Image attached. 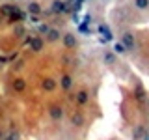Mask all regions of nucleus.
Returning <instances> with one entry per match:
<instances>
[{
	"label": "nucleus",
	"mask_w": 149,
	"mask_h": 140,
	"mask_svg": "<svg viewBox=\"0 0 149 140\" xmlns=\"http://www.w3.org/2000/svg\"><path fill=\"white\" fill-rule=\"evenodd\" d=\"M47 114H49V118L52 121L60 123V121L65 118V108H63V105L60 101H52V103L47 105Z\"/></svg>",
	"instance_id": "1"
},
{
	"label": "nucleus",
	"mask_w": 149,
	"mask_h": 140,
	"mask_svg": "<svg viewBox=\"0 0 149 140\" xmlns=\"http://www.w3.org/2000/svg\"><path fill=\"white\" fill-rule=\"evenodd\" d=\"M121 45L127 49V52L129 54H132V52H136V34H134L132 30H123L121 32Z\"/></svg>",
	"instance_id": "2"
},
{
	"label": "nucleus",
	"mask_w": 149,
	"mask_h": 140,
	"mask_svg": "<svg viewBox=\"0 0 149 140\" xmlns=\"http://www.w3.org/2000/svg\"><path fill=\"white\" fill-rule=\"evenodd\" d=\"M62 43L65 50L73 52V50L78 49V36L74 32H62Z\"/></svg>",
	"instance_id": "3"
},
{
	"label": "nucleus",
	"mask_w": 149,
	"mask_h": 140,
	"mask_svg": "<svg viewBox=\"0 0 149 140\" xmlns=\"http://www.w3.org/2000/svg\"><path fill=\"white\" fill-rule=\"evenodd\" d=\"M74 103H77L78 106H86V105H90V101H91V92H90V88H86V86H80L77 92H74Z\"/></svg>",
	"instance_id": "4"
},
{
	"label": "nucleus",
	"mask_w": 149,
	"mask_h": 140,
	"mask_svg": "<svg viewBox=\"0 0 149 140\" xmlns=\"http://www.w3.org/2000/svg\"><path fill=\"white\" fill-rule=\"evenodd\" d=\"M58 86H60V90L62 92H71L73 90V86H74V77L71 73H67V71H63L62 75H60V78H58Z\"/></svg>",
	"instance_id": "5"
},
{
	"label": "nucleus",
	"mask_w": 149,
	"mask_h": 140,
	"mask_svg": "<svg viewBox=\"0 0 149 140\" xmlns=\"http://www.w3.org/2000/svg\"><path fill=\"white\" fill-rule=\"evenodd\" d=\"M69 123H71L73 127H77V129H82L84 125H86V114H84L80 108L73 110L71 114H69Z\"/></svg>",
	"instance_id": "6"
},
{
	"label": "nucleus",
	"mask_w": 149,
	"mask_h": 140,
	"mask_svg": "<svg viewBox=\"0 0 149 140\" xmlns=\"http://www.w3.org/2000/svg\"><path fill=\"white\" fill-rule=\"evenodd\" d=\"M39 86H41V90H43L45 93H54L56 90H58V80H56L54 77H50V75H47V77L41 78Z\"/></svg>",
	"instance_id": "7"
},
{
	"label": "nucleus",
	"mask_w": 149,
	"mask_h": 140,
	"mask_svg": "<svg viewBox=\"0 0 149 140\" xmlns=\"http://www.w3.org/2000/svg\"><path fill=\"white\" fill-rule=\"evenodd\" d=\"M26 88H28V82H26V78H24V77L17 75V77H13V78H11V90L15 92V93H24V92H26Z\"/></svg>",
	"instance_id": "8"
},
{
	"label": "nucleus",
	"mask_w": 149,
	"mask_h": 140,
	"mask_svg": "<svg viewBox=\"0 0 149 140\" xmlns=\"http://www.w3.org/2000/svg\"><path fill=\"white\" fill-rule=\"evenodd\" d=\"M28 45H30V50L36 54H39L41 50L45 49V39L41 36H32L30 39H28Z\"/></svg>",
	"instance_id": "9"
},
{
	"label": "nucleus",
	"mask_w": 149,
	"mask_h": 140,
	"mask_svg": "<svg viewBox=\"0 0 149 140\" xmlns=\"http://www.w3.org/2000/svg\"><path fill=\"white\" fill-rule=\"evenodd\" d=\"M26 11H28V15L39 17L41 13H43V6H41L39 0H28L26 2Z\"/></svg>",
	"instance_id": "10"
},
{
	"label": "nucleus",
	"mask_w": 149,
	"mask_h": 140,
	"mask_svg": "<svg viewBox=\"0 0 149 140\" xmlns=\"http://www.w3.org/2000/svg\"><path fill=\"white\" fill-rule=\"evenodd\" d=\"M60 39H62V30L56 28V26H50V30L47 32V36H45V41L47 43H58Z\"/></svg>",
	"instance_id": "11"
},
{
	"label": "nucleus",
	"mask_w": 149,
	"mask_h": 140,
	"mask_svg": "<svg viewBox=\"0 0 149 140\" xmlns=\"http://www.w3.org/2000/svg\"><path fill=\"white\" fill-rule=\"evenodd\" d=\"M50 11H52L54 15H62V13L67 11V4H65L63 0H52V2H50Z\"/></svg>",
	"instance_id": "12"
},
{
	"label": "nucleus",
	"mask_w": 149,
	"mask_h": 140,
	"mask_svg": "<svg viewBox=\"0 0 149 140\" xmlns=\"http://www.w3.org/2000/svg\"><path fill=\"white\" fill-rule=\"evenodd\" d=\"M149 134H147V129L146 125H136L132 129V140H147Z\"/></svg>",
	"instance_id": "13"
},
{
	"label": "nucleus",
	"mask_w": 149,
	"mask_h": 140,
	"mask_svg": "<svg viewBox=\"0 0 149 140\" xmlns=\"http://www.w3.org/2000/svg\"><path fill=\"white\" fill-rule=\"evenodd\" d=\"M132 97H134L136 101L143 103V101H146V97H147V92H146V88H143V86H140V84H138V86H136V92H132Z\"/></svg>",
	"instance_id": "14"
},
{
	"label": "nucleus",
	"mask_w": 149,
	"mask_h": 140,
	"mask_svg": "<svg viewBox=\"0 0 149 140\" xmlns=\"http://www.w3.org/2000/svg\"><path fill=\"white\" fill-rule=\"evenodd\" d=\"M132 8L136 9V11H147L149 8V0H132Z\"/></svg>",
	"instance_id": "15"
},
{
	"label": "nucleus",
	"mask_w": 149,
	"mask_h": 140,
	"mask_svg": "<svg viewBox=\"0 0 149 140\" xmlns=\"http://www.w3.org/2000/svg\"><path fill=\"white\" fill-rule=\"evenodd\" d=\"M102 62L108 64V65H116V54L112 50H104L102 52Z\"/></svg>",
	"instance_id": "16"
},
{
	"label": "nucleus",
	"mask_w": 149,
	"mask_h": 140,
	"mask_svg": "<svg viewBox=\"0 0 149 140\" xmlns=\"http://www.w3.org/2000/svg\"><path fill=\"white\" fill-rule=\"evenodd\" d=\"M17 6L15 4H2L0 6V15H4V17H9L13 13V9H15Z\"/></svg>",
	"instance_id": "17"
},
{
	"label": "nucleus",
	"mask_w": 149,
	"mask_h": 140,
	"mask_svg": "<svg viewBox=\"0 0 149 140\" xmlns=\"http://www.w3.org/2000/svg\"><path fill=\"white\" fill-rule=\"evenodd\" d=\"M2 140H21V134H19V131H15V129H9L8 133L4 134Z\"/></svg>",
	"instance_id": "18"
},
{
	"label": "nucleus",
	"mask_w": 149,
	"mask_h": 140,
	"mask_svg": "<svg viewBox=\"0 0 149 140\" xmlns=\"http://www.w3.org/2000/svg\"><path fill=\"white\" fill-rule=\"evenodd\" d=\"M114 54H121V56H127V49H125L123 45H121V41H118V43H114V50H112Z\"/></svg>",
	"instance_id": "19"
},
{
	"label": "nucleus",
	"mask_w": 149,
	"mask_h": 140,
	"mask_svg": "<svg viewBox=\"0 0 149 140\" xmlns=\"http://www.w3.org/2000/svg\"><path fill=\"white\" fill-rule=\"evenodd\" d=\"M49 30H50V24H47V22H39V24H37V32H39V36H47Z\"/></svg>",
	"instance_id": "20"
},
{
	"label": "nucleus",
	"mask_w": 149,
	"mask_h": 140,
	"mask_svg": "<svg viewBox=\"0 0 149 140\" xmlns=\"http://www.w3.org/2000/svg\"><path fill=\"white\" fill-rule=\"evenodd\" d=\"M30 22H32V24H39V17H34V15H30Z\"/></svg>",
	"instance_id": "21"
},
{
	"label": "nucleus",
	"mask_w": 149,
	"mask_h": 140,
	"mask_svg": "<svg viewBox=\"0 0 149 140\" xmlns=\"http://www.w3.org/2000/svg\"><path fill=\"white\" fill-rule=\"evenodd\" d=\"M15 32H17V34H21V36H22V34H24V28H22V26H17V28H15ZM21 36H19V37H21Z\"/></svg>",
	"instance_id": "22"
},
{
	"label": "nucleus",
	"mask_w": 149,
	"mask_h": 140,
	"mask_svg": "<svg viewBox=\"0 0 149 140\" xmlns=\"http://www.w3.org/2000/svg\"><path fill=\"white\" fill-rule=\"evenodd\" d=\"M4 134H6V131H4V127H2V125H0V140L4 138Z\"/></svg>",
	"instance_id": "23"
}]
</instances>
